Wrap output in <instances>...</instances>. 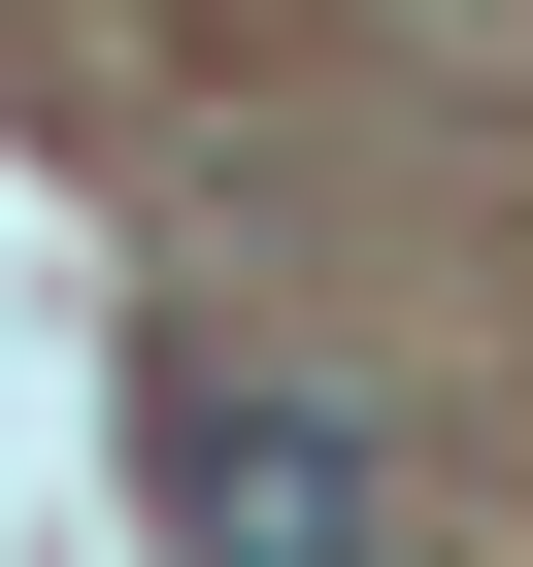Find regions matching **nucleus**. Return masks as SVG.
<instances>
[{"label":"nucleus","instance_id":"nucleus-1","mask_svg":"<svg viewBox=\"0 0 533 567\" xmlns=\"http://www.w3.org/2000/svg\"><path fill=\"white\" fill-rule=\"evenodd\" d=\"M134 501H167V567H400V434L266 401V368H134Z\"/></svg>","mask_w":533,"mask_h":567}]
</instances>
